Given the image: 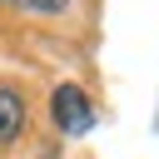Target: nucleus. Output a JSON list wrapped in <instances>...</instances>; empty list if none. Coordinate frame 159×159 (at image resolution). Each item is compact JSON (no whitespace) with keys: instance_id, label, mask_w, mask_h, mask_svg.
<instances>
[{"instance_id":"f03ea898","label":"nucleus","mask_w":159,"mask_h":159,"mask_svg":"<svg viewBox=\"0 0 159 159\" xmlns=\"http://www.w3.org/2000/svg\"><path fill=\"white\" fill-rule=\"evenodd\" d=\"M20 129H25V99H20L10 84H0V149L15 144Z\"/></svg>"},{"instance_id":"7ed1b4c3","label":"nucleus","mask_w":159,"mask_h":159,"mask_svg":"<svg viewBox=\"0 0 159 159\" xmlns=\"http://www.w3.org/2000/svg\"><path fill=\"white\" fill-rule=\"evenodd\" d=\"M0 5H15V10H35V15H60V10H70V0H0Z\"/></svg>"},{"instance_id":"f257e3e1","label":"nucleus","mask_w":159,"mask_h":159,"mask_svg":"<svg viewBox=\"0 0 159 159\" xmlns=\"http://www.w3.org/2000/svg\"><path fill=\"white\" fill-rule=\"evenodd\" d=\"M50 114H55V124H60L65 134H84V129L94 124V104H89V94H84L80 84H60L55 99H50Z\"/></svg>"}]
</instances>
